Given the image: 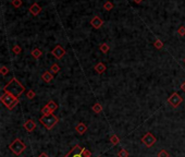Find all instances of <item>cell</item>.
Listing matches in <instances>:
<instances>
[{
	"mask_svg": "<svg viewBox=\"0 0 185 157\" xmlns=\"http://www.w3.org/2000/svg\"><path fill=\"white\" fill-rule=\"evenodd\" d=\"M9 148L11 149V152L13 153V154H15V155H21V154L24 152V149L26 148V146H25V144L23 143L20 139H15L13 142L9 145Z\"/></svg>",
	"mask_w": 185,
	"mask_h": 157,
	"instance_id": "obj_5",
	"label": "cell"
},
{
	"mask_svg": "<svg viewBox=\"0 0 185 157\" xmlns=\"http://www.w3.org/2000/svg\"><path fill=\"white\" fill-rule=\"evenodd\" d=\"M90 25L94 27V28H96V30H98V28H100V27L104 25V21H102L98 15H96V17H94V18L90 20Z\"/></svg>",
	"mask_w": 185,
	"mask_h": 157,
	"instance_id": "obj_9",
	"label": "cell"
},
{
	"mask_svg": "<svg viewBox=\"0 0 185 157\" xmlns=\"http://www.w3.org/2000/svg\"><path fill=\"white\" fill-rule=\"evenodd\" d=\"M64 157H91V153L87 148L81 147L80 145H75L72 151L68 153Z\"/></svg>",
	"mask_w": 185,
	"mask_h": 157,
	"instance_id": "obj_4",
	"label": "cell"
},
{
	"mask_svg": "<svg viewBox=\"0 0 185 157\" xmlns=\"http://www.w3.org/2000/svg\"><path fill=\"white\" fill-rule=\"evenodd\" d=\"M133 1H134L135 3H137V5H140V3L142 2V1H143V0H133Z\"/></svg>",
	"mask_w": 185,
	"mask_h": 157,
	"instance_id": "obj_33",
	"label": "cell"
},
{
	"mask_svg": "<svg viewBox=\"0 0 185 157\" xmlns=\"http://www.w3.org/2000/svg\"><path fill=\"white\" fill-rule=\"evenodd\" d=\"M24 129L27 131V132H33V131L36 129V123L35 121H33L32 119H30V120H27L25 123H24Z\"/></svg>",
	"mask_w": 185,
	"mask_h": 157,
	"instance_id": "obj_10",
	"label": "cell"
},
{
	"mask_svg": "<svg viewBox=\"0 0 185 157\" xmlns=\"http://www.w3.org/2000/svg\"><path fill=\"white\" fill-rule=\"evenodd\" d=\"M24 91H25V87H24V86L18 81V79H15V77H13V79L3 87V92H5V93L12 94L13 96H15V97H19Z\"/></svg>",
	"mask_w": 185,
	"mask_h": 157,
	"instance_id": "obj_1",
	"label": "cell"
},
{
	"mask_svg": "<svg viewBox=\"0 0 185 157\" xmlns=\"http://www.w3.org/2000/svg\"><path fill=\"white\" fill-rule=\"evenodd\" d=\"M184 61H185V58H184Z\"/></svg>",
	"mask_w": 185,
	"mask_h": 157,
	"instance_id": "obj_34",
	"label": "cell"
},
{
	"mask_svg": "<svg viewBox=\"0 0 185 157\" xmlns=\"http://www.w3.org/2000/svg\"><path fill=\"white\" fill-rule=\"evenodd\" d=\"M12 51H13L15 55H20L21 53H22V48H21L19 45H15V46L12 47Z\"/></svg>",
	"mask_w": 185,
	"mask_h": 157,
	"instance_id": "obj_24",
	"label": "cell"
},
{
	"mask_svg": "<svg viewBox=\"0 0 185 157\" xmlns=\"http://www.w3.org/2000/svg\"><path fill=\"white\" fill-rule=\"evenodd\" d=\"M158 157H170V154L166 151V149H161L158 153Z\"/></svg>",
	"mask_w": 185,
	"mask_h": 157,
	"instance_id": "obj_25",
	"label": "cell"
},
{
	"mask_svg": "<svg viewBox=\"0 0 185 157\" xmlns=\"http://www.w3.org/2000/svg\"><path fill=\"white\" fill-rule=\"evenodd\" d=\"M58 121H59V119L54 116V113H50V115L43 116L39 118V122L45 127L47 130H51V129L57 124V122Z\"/></svg>",
	"mask_w": 185,
	"mask_h": 157,
	"instance_id": "obj_3",
	"label": "cell"
},
{
	"mask_svg": "<svg viewBox=\"0 0 185 157\" xmlns=\"http://www.w3.org/2000/svg\"><path fill=\"white\" fill-rule=\"evenodd\" d=\"M99 49L101 53H104V54H107L109 50H110V47H109L108 44H106V43H104V44H101V45L99 46Z\"/></svg>",
	"mask_w": 185,
	"mask_h": 157,
	"instance_id": "obj_18",
	"label": "cell"
},
{
	"mask_svg": "<svg viewBox=\"0 0 185 157\" xmlns=\"http://www.w3.org/2000/svg\"><path fill=\"white\" fill-rule=\"evenodd\" d=\"M156 138L153 135V133H150V132H148V133H146V134L142 138V142L147 146V147H151L153 144L156 143Z\"/></svg>",
	"mask_w": 185,
	"mask_h": 157,
	"instance_id": "obj_7",
	"label": "cell"
},
{
	"mask_svg": "<svg viewBox=\"0 0 185 157\" xmlns=\"http://www.w3.org/2000/svg\"><path fill=\"white\" fill-rule=\"evenodd\" d=\"M182 102H183V98H182L177 93H173V94L168 98V103L170 104L173 108H177L181 104H182Z\"/></svg>",
	"mask_w": 185,
	"mask_h": 157,
	"instance_id": "obj_6",
	"label": "cell"
},
{
	"mask_svg": "<svg viewBox=\"0 0 185 157\" xmlns=\"http://www.w3.org/2000/svg\"><path fill=\"white\" fill-rule=\"evenodd\" d=\"M41 113H43V116H47V115H50V113H52V112L49 110V108L45 106V107L41 109Z\"/></svg>",
	"mask_w": 185,
	"mask_h": 157,
	"instance_id": "obj_27",
	"label": "cell"
},
{
	"mask_svg": "<svg viewBox=\"0 0 185 157\" xmlns=\"http://www.w3.org/2000/svg\"><path fill=\"white\" fill-rule=\"evenodd\" d=\"M26 96H27V98H28V99H33L34 97H35V96H36V94H35V92H34V91L30 90L28 92H27Z\"/></svg>",
	"mask_w": 185,
	"mask_h": 157,
	"instance_id": "obj_28",
	"label": "cell"
},
{
	"mask_svg": "<svg viewBox=\"0 0 185 157\" xmlns=\"http://www.w3.org/2000/svg\"><path fill=\"white\" fill-rule=\"evenodd\" d=\"M0 100L9 110H12L19 104V97H15V96H13L12 94H9V93H3V95L0 97Z\"/></svg>",
	"mask_w": 185,
	"mask_h": 157,
	"instance_id": "obj_2",
	"label": "cell"
},
{
	"mask_svg": "<svg viewBox=\"0 0 185 157\" xmlns=\"http://www.w3.org/2000/svg\"><path fill=\"white\" fill-rule=\"evenodd\" d=\"M95 70H96V72H97L98 74H102V73L106 71V66H105V63L98 62L95 66Z\"/></svg>",
	"mask_w": 185,
	"mask_h": 157,
	"instance_id": "obj_14",
	"label": "cell"
},
{
	"mask_svg": "<svg viewBox=\"0 0 185 157\" xmlns=\"http://www.w3.org/2000/svg\"><path fill=\"white\" fill-rule=\"evenodd\" d=\"M41 79L46 82V83H49V82L52 81V79H54V74L51 73L50 71H46L43 73V75H41Z\"/></svg>",
	"mask_w": 185,
	"mask_h": 157,
	"instance_id": "obj_12",
	"label": "cell"
},
{
	"mask_svg": "<svg viewBox=\"0 0 185 157\" xmlns=\"http://www.w3.org/2000/svg\"><path fill=\"white\" fill-rule=\"evenodd\" d=\"M75 130H76V132L78 133V134L83 135L86 132V131H87V127L85 126V123L81 122V123H78V124L75 127Z\"/></svg>",
	"mask_w": 185,
	"mask_h": 157,
	"instance_id": "obj_13",
	"label": "cell"
},
{
	"mask_svg": "<svg viewBox=\"0 0 185 157\" xmlns=\"http://www.w3.org/2000/svg\"><path fill=\"white\" fill-rule=\"evenodd\" d=\"M51 54H52V56H54L57 59H61L64 55H65V50H64L63 47H61L60 45H57L54 49H52Z\"/></svg>",
	"mask_w": 185,
	"mask_h": 157,
	"instance_id": "obj_8",
	"label": "cell"
},
{
	"mask_svg": "<svg viewBox=\"0 0 185 157\" xmlns=\"http://www.w3.org/2000/svg\"><path fill=\"white\" fill-rule=\"evenodd\" d=\"M177 34L180 36H185V26H180L177 28Z\"/></svg>",
	"mask_w": 185,
	"mask_h": 157,
	"instance_id": "obj_30",
	"label": "cell"
},
{
	"mask_svg": "<svg viewBox=\"0 0 185 157\" xmlns=\"http://www.w3.org/2000/svg\"><path fill=\"white\" fill-rule=\"evenodd\" d=\"M104 9L106 10V11H111V10L113 9V3L111 2V1H106L104 3Z\"/></svg>",
	"mask_w": 185,
	"mask_h": 157,
	"instance_id": "obj_19",
	"label": "cell"
},
{
	"mask_svg": "<svg viewBox=\"0 0 185 157\" xmlns=\"http://www.w3.org/2000/svg\"><path fill=\"white\" fill-rule=\"evenodd\" d=\"M28 11H30L33 15H38V14L41 12V7L38 5L37 2H35V3H33V5L28 8Z\"/></svg>",
	"mask_w": 185,
	"mask_h": 157,
	"instance_id": "obj_11",
	"label": "cell"
},
{
	"mask_svg": "<svg viewBox=\"0 0 185 157\" xmlns=\"http://www.w3.org/2000/svg\"><path fill=\"white\" fill-rule=\"evenodd\" d=\"M118 157H129V153H127V149L122 148V149H120L119 153H118Z\"/></svg>",
	"mask_w": 185,
	"mask_h": 157,
	"instance_id": "obj_22",
	"label": "cell"
},
{
	"mask_svg": "<svg viewBox=\"0 0 185 157\" xmlns=\"http://www.w3.org/2000/svg\"><path fill=\"white\" fill-rule=\"evenodd\" d=\"M153 46H155V48H157V49H161L163 47V43L160 39H156L155 43H153Z\"/></svg>",
	"mask_w": 185,
	"mask_h": 157,
	"instance_id": "obj_23",
	"label": "cell"
},
{
	"mask_svg": "<svg viewBox=\"0 0 185 157\" xmlns=\"http://www.w3.org/2000/svg\"><path fill=\"white\" fill-rule=\"evenodd\" d=\"M59 71H60V67H59L57 63H54V64L51 66V68H50V72H51L52 74H54V73H58Z\"/></svg>",
	"mask_w": 185,
	"mask_h": 157,
	"instance_id": "obj_20",
	"label": "cell"
},
{
	"mask_svg": "<svg viewBox=\"0 0 185 157\" xmlns=\"http://www.w3.org/2000/svg\"><path fill=\"white\" fill-rule=\"evenodd\" d=\"M0 72H1V74H2V75H7V74L9 73V69L6 67V66H2L1 69H0Z\"/></svg>",
	"mask_w": 185,
	"mask_h": 157,
	"instance_id": "obj_29",
	"label": "cell"
},
{
	"mask_svg": "<svg viewBox=\"0 0 185 157\" xmlns=\"http://www.w3.org/2000/svg\"><path fill=\"white\" fill-rule=\"evenodd\" d=\"M38 157H49V156H48V155H47L46 153H41V154Z\"/></svg>",
	"mask_w": 185,
	"mask_h": 157,
	"instance_id": "obj_32",
	"label": "cell"
},
{
	"mask_svg": "<svg viewBox=\"0 0 185 157\" xmlns=\"http://www.w3.org/2000/svg\"><path fill=\"white\" fill-rule=\"evenodd\" d=\"M181 90L183 91V92H185V82H184V83H182V84H181Z\"/></svg>",
	"mask_w": 185,
	"mask_h": 157,
	"instance_id": "obj_31",
	"label": "cell"
},
{
	"mask_svg": "<svg viewBox=\"0 0 185 157\" xmlns=\"http://www.w3.org/2000/svg\"><path fill=\"white\" fill-rule=\"evenodd\" d=\"M110 141H111V143H112L113 145H117V144H119V142H120V139H119L116 134H112L110 136Z\"/></svg>",
	"mask_w": 185,
	"mask_h": 157,
	"instance_id": "obj_21",
	"label": "cell"
},
{
	"mask_svg": "<svg viewBox=\"0 0 185 157\" xmlns=\"http://www.w3.org/2000/svg\"><path fill=\"white\" fill-rule=\"evenodd\" d=\"M46 106H47V107L49 108V110H50V111H51V112H54V110H57V108H58V105H57V104L54 103V100H50L49 103L47 104Z\"/></svg>",
	"mask_w": 185,
	"mask_h": 157,
	"instance_id": "obj_15",
	"label": "cell"
},
{
	"mask_svg": "<svg viewBox=\"0 0 185 157\" xmlns=\"http://www.w3.org/2000/svg\"><path fill=\"white\" fill-rule=\"evenodd\" d=\"M41 49H38V48H35V49H33L32 50V56L34 57L35 59H38V58H41Z\"/></svg>",
	"mask_w": 185,
	"mask_h": 157,
	"instance_id": "obj_17",
	"label": "cell"
},
{
	"mask_svg": "<svg viewBox=\"0 0 185 157\" xmlns=\"http://www.w3.org/2000/svg\"><path fill=\"white\" fill-rule=\"evenodd\" d=\"M91 109H93V111L96 112V113H99V112L102 111V107H101V105H100L99 103L94 104L93 107H91Z\"/></svg>",
	"mask_w": 185,
	"mask_h": 157,
	"instance_id": "obj_16",
	"label": "cell"
},
{
	"mask_svg": "<svg viewBox=\"0 0 185 157\" xmlns=\"http://www.w3.org/2000/svg\"><path fill=\"white\" fill-rule=\"evenodd\" d=\"M12 6H13L14 8H20L21 6H22V0H12Z\"/></svg>",
	"mask_w": 185,
	"mask_h": 157,
	"instance_id": "obj_26",
	"label": "cell"
}]
</instances>
